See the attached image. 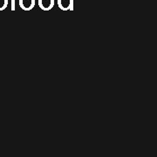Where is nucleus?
I'll use <instances>...</instances> for the list:
<instances>
[{"label": "nucleus", "instance_id": "5", "mask_svg": "<svg viewBox=\"0 0 157 157\" xmlns=\"http://www.w3.org/2000/svg\"><path fill=\"white\" fill-rule=\"evenodd\" d=\"M12 10H14V0H12Z\"/></svg>", "mask_w": 157, "mask_h": 157}, {"label": "nucleus", "instance_id": "3", "mask_svg": "<svg viewBox=\"0 0 157 157\" xmlns=\"http://www.w3.org/2000/svg\"><path fill=\"white\" fill-rule=\"evenodd\" d=\"M54 0H39V6L43 11H50L54 6Z\"/></svg>", "mask_w": 157, "mask_h": 157}, {"label": "nucleus", "instance_id": "1", "mask_svg": "<svg viewBox=\"0 0 157 157\" xmlns=\"http://www.w3.org/2000/svg\"><path fill=\"white\" fill-rule=\"evenodd\" d=\"M58 6L62 11L73 10V0H58Z\"/></svg>", "mask_w": 157, "mask_h": 157}, {"label": "nucleus", "instance_id": "4", "mask_svg": "<svg viewBox=\"0 0 157 157\" xmlns=\"http://www.w3.org/2000/svg\"><path fill=\"white\" fill-rule=\"evenodd\" d=\"M8 6V0H0V11L5 10Z\"/></svg>", "mask_w": 157, "mask_h": 157}, {"label": "nucleus", "instance_id": "2", "mask_svg": "<svg viewBox=\"0 0 157 157\" xmlns=\"http://www.w3.org/2000/svg\"><path fill=\"white\" fill-rule=\"evenodd\" d=\"M19 6L24 11H31L35 6V0H18Z\"/></svg>", "mask_w": 157, "mask_h": 157}]
</instances>
